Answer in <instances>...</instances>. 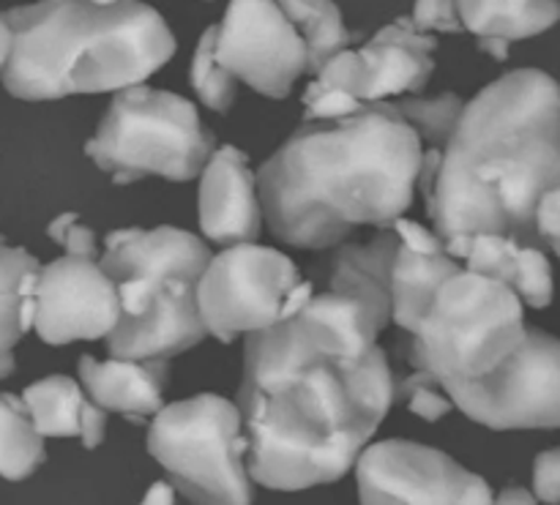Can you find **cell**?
Segmentation results:
<instances>
[{
    "label": "cell",
    "mask_w": 560,
    "mask_h": 505,
    "mask_svg": "<svg viewBox=\"0 0 560 505\" xmlns=\"http://www.w3.org/2000/svg\"><path fill=\"white\" fill-rule=\"evenodd\" d=\"M377 333L359 301L323 290L246 337L238 413L257 484L301 492L353 468L394 402Z\"/></svg>",
    "instance_id": "obj_1"
},
{
    "label": "cell",
    "mask_w": 560,
    "mask_h": 505,
    "mask_svg": "<svg viewBox=\"0 0 560 505\" xmlns=\"http://www.w3.org/2000/svg\"><path fill=\"white\" fill-rule=\"evenodd\" d=\"M558 184V85L545 71L517 69L463 107L443 148L427 213L454 260H465L470 240L485 233L541 249L534 216Z\"/></svg>",
    "instance_id": "obj_2"
},
{
    "label": "cell",
    "mask_w": 560,
    "mask_h": 505,
    "mask_svg": "<svg viewBox=\"0 0 560 505\" xmlns=\"http://www.w3.org/2000/svg\"><path fill=\"white\" fill-rule=\"evenodd\" d=\"M421 142L392 102L304 120L257 173L262 219L299 249H331L355 227H392L413 202Z\"/></svg>",
    "instance_id": "obj_3"
},
{
    "label": "cell",
    "mask_w": 560,
    "mask_h": 505,
    "mask_svg": "<svg viewBox=\"0 0 560 505\" xmlns=\"http://www.w3.org/2000/svg\"><path fill=\"white\" fill-rule=\"evenodd\" d=\"M0 16L14 36L0 74L5 91L25 102L126 91L175 55L164 16L140 0H38Z\"/></svg>",
    "instance_id": "obj_4"
},
{
    "label": "cell",
    "mask_w": 560,
    "mask_h": 505,
    "mask_svg": "<svg viewBox=\"0 0 560 505\" xmlns=\"http://www.w3.org/2000/svg\"><path fill=\"white\" fill-rule=\"evenodd\" d=\"M211 251L178 227L115 230L98 268L113 279L120 315L107 337L113 359L167 361L202 337L197 282Z\"/></svg>",
    "instance_id": "obj_5"
},
{
    "label": "cell",
    "mask_w": 560,
    "mask_h": 505,
    "mask_svg": "<svg viewBox=\"0 0 560 505\" xmlns=\"http://www.w3.org/2000/svg\"><path fill=\"white\" fill-rule=\"evenodd\" d=\"M523 304L509 287L459 271L432 298L421 326L408 337V364L438 383L479 380L523 344Z\"/></svg>",
    "instance_id": "obj_6"
},
{
    "label": "cell",
    "mask_w": 560,
    "mask_h": 505,
    "mask_svg": "<svg viewBox=\"0 0 560 505\" xmlns=\"http://www.w3.org/2000/svg\"><path fill=\"white\" fill-rule=\"evenodd\" d=\"M213 145L217 140L200 124L195 104L178 93L135 85L115 93L96 134L88 140L85 156L126 186L145 175L195 178Z\"/></svg>",
    "instance_id": "obj_7"
},
{
    "label": "cell",
    "mask_w": 560,
    "mask_h": 505,
    "mask_svg": "<svg viewBox=\"0 0 560 505\" xmlns=\"http://www.w3.org/2000/svg\"><path fill=\"white\" fill-rule=\"evenodd\" d=\"M148 451L191 503L252 505L244 426L230 399L200 394L162 408L148 430Z\"/></svg>",
    "instance_id": "obj_8"
},
{
    "label": "cell",
    "mask_w": 560,
    "mask_h": 505,
    "mask_svg": "<svg viewBox=\"0 0 560 505\" xmlns=\"http://www.w3.org/2000/svg\"><path fill=\"white\" fill-rule=\"evenodd\" d=\"M312 284L301 282L299 268L282 251L255 244H235L211 257L197 282V312L206 333L233 342L257 333L304 309Z\"/></svg>",
    "instance_id": "obj_9"
},
{
    "label": "cell",
    "mask_w": 560,
    "mask_h": 505,
    "mask_svg": "<svg viewBox=\"0 0 560 505\" xmlns=\"http://www.w3.org/2000/svg\"><path fill=\"white\" fill-rule=\"evenodd\" d=\"M452 404L490 430H556L560 424V348L550 333L525 328V339L479 380L441 383Z\"/></svg>",
    "instance_id": "obj_10"
},
{
    "label": "cell",
    "mask_w": 560,
    "mask_h": 505,
    "mask_svg": "<svg viewBox=\"0 0 560 505\" xmlns=\"http://www.w3.org/2000/svg\"><path fill=\"white\" fill-rule=\"evenodd\" d=\"M361 505H492L485 479L443 451L408 441L370 446L355 459Z\"/></svg>",
    "instance_id": "obj_11"
},
{
    "label": "cell",
    "mask_w": 560,
    "mask_h": 505,
    "mask_svg": "<svg viewBox=\"0 0 560 505\" xmlns=\"http://www.w3.org/2000/svg\"><path fill=\"white\" fill-rule=\"evenodd\" d=\"M217 63L268 98H288L306 71V47L273 0H230L217 25Z\"/></svg>",
    "instance_id": "obj_12"
},
{
    "label": "cell",
    "mask_w": 560,
    "mask_h": 505,
    "mask_svg": "<svg viewBox=\"0 0 560 505\" xmlns=\"http://www.w3.org/2000/svg\"><path fill=\"white\" fill-rule=\"evenodd\" d=\"M118 315L115 284L96 260L66 255L36 271L33 331L47 344L109 337Z\"/></svg>",
    "instance_id": "obj_13"
},
{
    "label": "cell",
    "mask_w": 560,
    "mask_h": 505,
    "mask_svg": "<svg viewBox=\"0 0 560 505\" xmlns=\"http://www.w3.org/2000/svg\"><path fill=\"white\" fill-rule=\"evenodd\" d=\"M262 211L249 158L238 148L222 145L202 167L200 227L213 244H252L260 235Z\"/></svg>",
    "instance_id": "obj_14"
},
{
    "label": "cell",
    "mask_w": 560,
    "mask_h": 505,
    "mask_svg": "<svg viewBox=\"0 0 560 505\" xmlns=\"http://www.w3.org/2000/svg\"><path fill=\"white\" fill-rule=\"evenodd\" d=\"M435 38L416 31L410 16L383 25L364 47L355 49L361 60V104L424 91L435 69Z\"/></svg>",
    "instance_id": "obj_15"
},
{
    "label": "cell",
    "mask_w": 560,
    "mask_h": 505,
    "mask_svg": "<svg viewBox=\"0 0 560 505\" xmlns=\"http://www.w3.org/2000/svg\"><path fill=\"white\" fill-rule=\"evenodd\" d=\"M399 238L392 227H383L366 244H345L326 266V293L353 298L370 312L381 328L392 320V266Z\"/></svg>",
    "instance_id": "obj_16"
},
{
    "label": "cell",
    "mask_w": 560,
    "mask_h": 505,
    "mask_svg": "<svg viewBox=\"0 0 560 505\" xmlns=\"http://www.w3.org/2000/svg\"><path fill=\"white\" fill-rule=\"evenodd\" d=\"M167 377V361H96L93 355H82L80 361V380L91 402L104 413L113 410L135 421L164 408Z\"/></svg>",
    "instance_id": "obj_17"
},
{
    "label": "cell",
    "mask_w": 560,
    "mask_h": 505,
    "mask_svg": "<svg viewBox=\"0 0 560 505\" xmlns=\"http://www.w3.org/2000/svg\"><path fill=\"white\" fill-rule=\"evenodd\" d=\"M468 271L479 277L495 279L512 290L517 298L534 309H545L552 301V273L545 251L525 246L506 235H476L465 255Z\"/></svg>",
    "instance_id": "obj_18"
},
{
    "label": "cell",
    "mask_w": 560,
    "mask_h": 505,
    "mask_svg": "<svg viewBox=\"0 0 560 505\" xmlns=\"http://www.w3.org/2000/svg\"><path fill=\"white\" fill-rule=\"evenodd\" d=\"M27 415L42 437H80L85 448L102 446L107 415L88 402L82 388L63 375L44 377L22 394Z\"/></svg>",
    "instance_id": "obj_19"
},
{
    "label": "cell",
    "mask_w": 560,
    "mask_h": 505,
    "mask_svg": "<svg viewBox=\"0 0 560 505\" xmlns=\"http://www.w3.org/2000/svg\"><path fill=\"white\" fill-rule=\"evenodd\" d=\"M463 31L479 44H512L550 31L560 16L558 0H454Z\"/></svg>",
    "instance_id": "obj_20"
},
{
    "label": "cell",
    "mask_w": 560,
    "mask_h": 505,
    "mask_svg": "<svg viewBox=\"0 0 560 505\" xmlns=\"http://www.w3.org/2000/svg\"><path fill=\"white\" fill-rule=\"evenodd\" d=\"M459 271L463 268L446 251L443 255H419V251H410L399 244L392 266V320L408 337H413L441 284Z\"/></svg>",
    "instance_id": "obj_21"
},
{
    "label": "cell",
    "mask_w": 560,
    "mask_h": 505,
    "mask_svg": "<svg viewBox=\"0 0 560 505\" xmlns=\"http://www.w3.org/2000/svg\"><path fill=\"white\" fill-rule=\"evenodd\" d=\"M306 47V71L315 74L328 58L348 49L350 33L334 0H273Z\"/></svg>",
    "instance_id": "obj_22"
},
{
    "label": "cell",
    "mask_w": 560,
    "mask_h": 505,
    "mask_svg": "<svg viewBox=\"0 0 560 505\" xmlns=\"http://www.w3.org/2000/svg\"><path fill=\"white\" fill-rule=\"evenodd\" d=\"M36 271V257L0 238V380L14 372V344L25 337L20 326L22 293Z\"/></svg>",
    "instance_id": "obj_23"
},
{
    "label": "cell",
    "mask_w": 560,
    "mask_h": 505,
    "mask_svg": "<svg viewBox=\"0 0 560 505\" xmlns=\"http://www.w3.org/2000/svg\"><path fill=\"white\" fill-rule=\"evenodd\" d=\"M44 462V437L33 426L22 399L0 394V475L22 481Z\"/></svg>",
    "instance_id": "obj_24"
},
{
    "label": "cell",
    "mask_w": 560,
    "mask_h": 505,
    "mask_svg": "<svg viewBox=\"0 0 560 505\" xmlns=\"http://www.w3.org/2000/svg\"><path fill=\"white\" fill-rule=\"evenodd\" d=\"M399 118L416 131L421 142V151L443 153L454 126H457L459 113H463V98L457 93H441V96L421 98V96H402L392 102Z\"/></svg>",
    "instance_id": "obj_25"
},
{
    "label": "cell",
    "mask_w": 560,
    "mask_h": 505,
    "mask_svg": "<svg viewBox=\"0 0 560 505\" xmlns=\"http://www.w3.org/2000/svg\"><path fill=\"white\" fill-rule=\"evenodd\" d=\"M189 80L195 93L200 96V102L206 104V107H211L213 113H228L235 104L238 85H235L233 77L217 63V25L206 27V33H202L200 42H197Z\"/></svg>",
    "instance_id": "obj_26"
},
{
    "label": "cell",
    "mask_w": 560,
    "mask_h": 505,
    "mask_svg": "<svg viewBox=\"0 0 560 505\" xmlns=\"http://www.w3.org/2000/svg\"><path fill=\"white\" fill-rule=\"evenodd\" d=\"M394 397H399L402 402H408L410 413H416L424 421H441L443 415H448L452 402L441 394V383L424 369H413V375L405 377L399 383V388H394Z\"/></svg>",
    "instance_id": "obj_27"
},
{
    "label": "cell",
    "mask_w": 560,
    "mask_h": 505,
    "mask_svg": "<svg viewBox=\"0 0 560 505\" xmlns=\"http://www.w3.org/2000/svg\"><path fill=\"white\" fill-rule=\"evenodd\" d=\"M47 233L55 244L63 246L69 257H82V260H96L98 257L96 235H93L91 227H85V224L77 219V213H63V216H58L49 224Z\"/></svg>",
    "instance_id": "obj_28"
},
{
    "label": "cell",
    "mask_w": 560,
    "mask_h": 505,
    "mask_svg": "<svg viewBox=\"0 0 560 505\" xmlns=\"http://www.w3.org/2000/svg\"><path fill=\"white\" fill-rule=\"evenodd\" d=\"M410 22H413L416 31L427 33V36H430V31L463 33V22H459L454 0H416Z\"/></svg>",
    "instance_id": "obj_29"
},
{
    "label": "cell",
    "mask_w": 560,
    "mask_h": 505,
    "mask_svg": "<svg viewBox=\"0 0 560 505\" xmlns=\"http://www.w3.org/2000/svg\"><path fill=\"white\" fill-rule=\"evenodd\" d=\"M304 107H306L304 113L306 120H337V118H345V115L355 113V109L361 107V102L350 96V93L326 91L306 98Z\"/></svg>",
    "instance_id": "obj_30"
},
{
    "label": "cell",
    "mask_w": 560,
    "mask_h": 505,
    "mask_svg": "<svg viewBox=\"0 0 560 505\" xmlns=\"http://www.w3.org/2000/svg\"><path fill=\"white\" fill-rule=\"evenodd\" d=\"M534 490L539 501L556 505L560 497V454L545 451L534 465Z\"/></svg>",
    "instance_id": "obj_31"
},
{
    "label": "cell",
    "mask_w": 560,
    "mask_h": 505,
    "mask_svg": "<svg viewBox=\"0 0 560 505\" xmlns=\"http://www.w3.org/2000/svg\"><path fill=\"white\" fill-rule=\"evenodd\" d=\"M558 208H560V191L552 189L541 197L539 208H536V238H539L541 246L547 249L558 251V235H560V216H558Z\"/></svg>",
    "instance_id": "obj_32"
},
{
    "label": "cell",
    "mask_w": 560,
    "mask_h": 505,
    "mask_svg": "<svg viewBox=\"0 0 560 505\" xmlns=\"http://www.w3.org/2000/svg\"><path fill=\"white\" fill-rule=\"evenodd\" d=\"M392 230L397 233L399 244L410 251H419V255H443V244L435 233H430L427 227H421L419 222H410V219L399 216L392 224Z\"/></svg>",
    "instance_id": "obj_33"
},
{
    "label": "cell",
    "mask_w": 560,
    "mask_h": 505,
    "mask_svg": "<svg viewBox=\"0 0 560 505\" xmlns=\"http://www.w3.org/2000/svg\"><path fill=\"white\" fill-rule=\"evenodd\" d=\"M492 505H539L536 497L530 495L528 490H520V486H509L498 495V501H492Z\"/></svg>",
    "instance_id": "obj_34"
},
{
    "label": "cell",
    "mask_w": 560,
    "mask_h": 505,
    "mask_svg": "<svg viewBox=\"0 0 560 505\" xmlns=\"http://www.w3.org/2000/svg\"><path fill=\"white\" fill-rule=\"evenodd\" d=\"M140 505H175L173 486L164 484V481H159V484H153L151 490H148V495L142 497Z\"/></svg>",
    "instance_id": "obj_35"
},
{
    "label": "cell",
    "mask_w": 560,
    "mask_h": 505,
    "mask_svg": "<svg viewBox=\"0 0 560 505\" xmlns=\"http://www.w3.org/2000/svg\"><path fill=\"white\" fill-rule=\"evenodd\" d=\"M11 44H14V36H11L9 25H5V20L0 16V71H3L5 60H9L11 55Z\"/></svg>",
    "instance_id": "obj_36"
},
{
    "label": "cell",
    "mask_w": 560,
    "mask_h": 505,
    "mask_svg": "<svg viewBox=\"0 0 560 505\" xmlns=\"http://www.w3.org/2000/svg\"><path fill=\"white\" fill-rule=\"evenodd\" d=\"M91 3H102V5H109V3H118V0H91Z\"/></svg>",
    "instance_id": "obj_37"
}]
</instances>
